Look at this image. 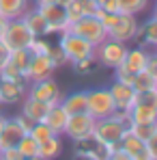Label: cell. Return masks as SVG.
<instances>
[{
    "label": "cell",
    "instance_id": "6da1fadb",
    "mask_svg": "<svg viewBox=\"0 0 157 160\" xmlns=\"http://www.w3.org/2000/svg\"><path fill=\"white\" fill-rule=\"evenodd\" d=\"M129 130L125 123H121L114 115L104 117V119H95V128H93V138H97L99 143H104L105 147L116 149L121 143V136Z\"/></svg>",
    "mask_w": 157,
    "mask_h": 160
},
{
    "label": "cell",
    "instance_id": "7a4b0ae2",
    "mask_svg": "<svg viewBox=\"0 0 157 160\" xmlns=\"http://www.w3.org/2000/svg\"><path fill=\"white\" fill-rule=\"evenodd\" d=\"M127 50H129L127 43H121V41L108 37L95 48V61H97V65H101L105 69H116L125 61Z\"/></svg>",
    "mask_w": 157,
    "mask_h": 160
},
{
    "label": "cell",
    "instance_id": "3957f363",
    "mask_svg": "<svg viewBox=\"0 0 157 160\" xmlns=\"http://www.w3.org/2000/svg\"><path fill=\"white\" fill-rule=\"evenodd\" d=\"M56 46L65 52V56H67L69 63H76V61H82V58L95 54V48H93L86 39H82V37L69 32V30H65V32L58 35V43H56Z\"/></svg>",
    "mask_w": 157,
    "mask_h": 160
},
{
    "label": "cell",
    "instance_id": "277c9868",
    "mask_svg": "<svg viewBox=\"0 0 157 160\" xmlns=\"http://www.w3.org/2000/svg\"><path fill=\"white\" fill-rule=\"evenodd\" d=\"M67 30L73 32V35H78V37H82V39H86L93 48H97L104 39H108L105 28L101 26V22H99L95 15H84V18H80L78 22L69 24Z\"/></svg>",
    "mask_w": 157,
    "mask_h": 160
},
{
    "label": "cell",
    "instance_id": "5b68a950",
    "mask_svg": "<svg viewBox=\"0 0 157 160\" xmlns=\"http://www.w3.org/2000/svg\"><path fill=\"white\" fill-rule=\"evenodd\" d=\"M26 95L32 98V100H39L48 106H54V104H60L62 100V91L58 87V82L54 78H43V80H32L28 82Z\"/></svg>",
    "mask_w": 157,
    "mask_h": 160
},
{
    "label": "cell",
    "instance_id": "8992f818",
    "mask_svg": "<svg viewBox=\"0 0 157 160\" xmlns=\"http://www.w3.org/2000/svg\"><path fill=\"white\" fill-rule=\"evenodd\" d=\"M86 112L93 117V119H104V117H110L114 115V100L110 95L108 89H90L86 91Z\"/></svg>",
    "mask_w": 157,
    "mask_h": 160
},
{
    "label": "cell",
    "instance_id": "52a82bcc",
    "mask_svg": "<svg viewBox=\"0 0 157 160\" xmlns=\"http://www.w3.org/2000/svg\"><path fill=\"white\" fill-rule=\"evenodd\" d=\"M35 35L26 28V24L20 20H9V26H7V32L2 37V41L7 43V48L13 52V50H28L30 43H32Z\"/></svg>",
    "mask_w": 157,
    "mask_h": 160
},
{
    "label": "cell",
    "instance_id": "ba28073f",
    "mask_svg": "<svg viewBox=\"0 0 157 160\" xmlns=\"http://www.w3.org/2000/svg\"><path fill=\"white\" fill-rule=\"evenodd\" d=\"M48 24V37L52 35H60L69 28V20H67V11L62 4L58 2H50V4H43V7H37Z\"/></svg>",
    "mask_w": 157,
    "mask_h": 160
},
{
    "label": "cell",
    "instance_id": "9c48e42d",
    "mask_svg": "<svg viewBox=\"0 0 157 160\" xmlns=\"http://www.w3.org/2000/svg\"><path fill=\"white\" fill-rule=\"evenodd\" d=\"M110 152H112L110 147H105L104 143H99L93 136L73 143V154L78 160H108Z\"/></svg>",
    "mask_w": 157,
    "mask_h": 160
},
{
    "label": "cell",
    "instance_id": "30bf717a",
    "mask_svg": "<svg viewBox=\"0 0 157 160\" xmlns=\"http://www.w3.org/2000/svg\"><path fill=\"white\" fill-rule=\"evenodd\" d=\"M93 128H95V119L88 115V112H80V115H71L69 121H67V128L65 134L69 141H82V138H88L93 136Z\"/></svg>",
    "mask_w": 157,
    "mask_h": 160
},
{
    "label": "cell",
    "instance_id": "8fae6325",
    "mask_svg": "<svg viewBox=\"0 0 157 160\" xmlns=\"http://www.w3.org/2000/svg\"><path fill=\"white\" fill-rule=\"evenodd\" d=\"M138 26H140V20L138 15H129V13H118V20L114 28L108 32L110 39H116L121 43H129L136 39V32H138Z\"/></svg>",
    "mask_w": 157,
    "mask_h": 160
},
{
    "label": "cell",
    "instance_id": "7c38bea8",
    "mask_svg": "<svg viewBox=\"0 0 157 160\" xmlns=\"http://www.w3.org/2000/svg\"><path fill=\"white\" fill-rule=\"evenodd\" d=\"M28 80H7L0 78V100L7 106H15L26 98Z\"/></svg>",
    "mask_w": 157,
    "mask_h": 160
},
{
    "label": "cell",
    "instance_id": "4fadbf2b",
    "mask_svg": "<svg viewBox=\"0 0 157 160\" xmlns=\"http://www.w3.org/2000/svg\"><path fill=\"white\" fill-rule=\"evenodd\" d=\"M112 100H114V106L116 110H125L129 112L133 104H136V91L131 84H125V82H118V80H112V84L108 87Z\"/></svg>",
    "mask_w": 157,
    "mask_h": 160
},
{
    "label": "cell",
    "instance_id": "5bb4252c",
    "mask_svg": "<svg viewBox=\"0 0 157 160\" xmlns=\"http://www.w3.org/2000/svg\"><path fill=\"white\" fill-rule=\"evenodd\" d=\"M118 149H123L131 160H151L149 152H146V143L140 141L131 130H125V134L121 136V143H118Z\"/></svg>",
    "mask_w": 157,
    "mask_h": 160
},
{
    "label": "cell",
    "instance_id": "9a60e30c",
    "mask_svg": "<svg viewBox=\"0 0 157 160\" xmlns=\"http://www.w3.org/2000/svg\"><path fill=\"white\" fill-rule=\"evenodd\" d=\"M54 65L52 61L43 54H32L30 58V65H28V72H26V80L32 82V80H43V78H52L54 76Z\"/></svg>",
    "mask_w": 157,
    "mask_h": 160
},
{
    "label": "cell",
    "instance_id": "2e32d148",
    "mask_svg": "<svg viewBox=\"0 0 157 160\" xmlns=\"http://www.w3.org/2000/svg\"><path fill=\"white\" fill-rule=\"evenodd\" d=\"M26 134V130L13 119V117H7L4 121V128L0 130V149H7V147H17V143L22 141V136Z\"/></svg>",
    "mask_w": 157,
    "mask_h": 160
},
{
    "label": "cell",
    "instance_id": "e0dca14e",
    "mask_svg": "<svg viewBox=\"0 0 157 160\" xmlns=\"http://www.w3.org/2000/svg\"><path fill=\"white\" fill-rule=\"evenodd\" d=\"M67 121H69V115H67V110L60 106V104L50 106V108H48V112H45V117H43V123H45L54 134H58V136L65 134Z\"/></svg>",
    "mask_w": 157,
    "mask_h": 160
},
{
    "label": "cell",
    "instance_id": "ac0fdd59",
    "mask_svg": "<svg viewBox=\"0 0 157 160\" xmlns=\"http://www.w3.org/2000/svg\"><path fill=\"white\" fill-rule=\"evenodd\" d=\"M149 48H142V46H136V48H129L127 54H125V61H123V65L129 69L131 74H140V72H144V67H146V61H149Z\"/></svg>",
    "mask_w": 157,
    "mask_h": 160
},
{
    "label": "cell",
    "instance_id": "d6986e66",
    "mask_svg": "<svg viewBox=\"0 0 157 160\" xmlns=\"http://www.w3.org/2000/svg\"><path fill=\"white\" fill-rule=\"evenodd\" d=\"M22 22L26 24V28L35 35V37H48V24L41 15V11L37 7H30L26 13L22 15Z\"/></svg>",
    "mask_w": 157,
    "mask_h": 160
},
{
    "label": "cell",
    "instance_id": "ffe728a7",
    "mask_svg": "<svg viewBox=\"0 0 157 160\" xmlns=\"http://www.w3.org/2000/svg\"><path fill=\"white\" fill-rule=\"evenodd\" d=\"M22 110H20V115H24L26 119H30L32 123H37V121H43V117H45V112H48V104H43V102H39V100H32V98H24L22 102Z\"/></svg>",
    "mask_w": 157,
    "mask_h": 160
},
{
    "label": "cell",
    "instance_id": "44dd1931",
    "mask_svg": "<svg viewBox=\"0 0 157 160\" xmlns=\"http://www.w3.org/2000/svg\"><path fill=\"white\" fill-rule=\"evenodd\" d=\"M136 41L142 48H157V22L153 18L146 22H140L138 32H136Z\"/></svg>",
    "mask_w": 157,
    "mask_h": 160
},
{
    "label": "cell",
    "instance_id": "7402d4cb",
    "mask_svg": "<svg viewBox=\"0 0 157 160\" xmlns=\"http://www.w3.org/2000/svg\"><path fill=\"white\" fill-rule=\"evenodd\" d=\"M30 7V0H0V15H4L7 20H20Z\"/></svg>",
    "mask_w": 157,
    "mask_h": 160
},
{
    "label": "cell",
    "instance_id": "603a6c76",
    "mask_svg": "<svg viewBox=\"0 0 157 160\" xmlns=\"http://www.w3.org/2000/svg\"><path fill=\"white\" fill-rule=\"evenodd\" d=\"M60 106L67 110V115H80V112H86V91H76V93H69V95H62L60 100Z\"/></svg>",
    "mask_w": 157,
    "mask_h": 160
},
{
    "label": "cell",
    "instance_id": "cb8c5ba5",
    "mask_svg": "<svg viewBox=\"0 0 157 160\" xmlns=\"http://www.w3.org/2000/svg\"><path fill=\"white\" fill-rule=\"evenodd\" d=\"M60 154H62V136L54 134L52 138H48V141L39 143V152H37V156H39V158H43V160H56Z\"/></svg>",
    "mask_w": 157,
    "mask_h": 160
},
{
    "label": "cell",
    "instance_id": "d4e9b609",
    "mask_svg": "<svg viewBox=\"0 0 157 160\" xmlns=\"http://www.w3.org/2000/svg\"><path fill=\"white\" fill-rule=\"evenodd\" d=\"M131 115V123H151L157 121V106L151 104H133V108L129 110Z\"/></svg>",
    "mask_w": 157,
    "mask_h": 160
},
{
    "label": "cell",
    "instance_id": "484cf974",
    "mask_svg": "<svg viewBox=\"0 0 157 160\" xmlns=\"http://www.w3.org/2000/svg\"><path fill=\"white\" fill-rule=\"evenodd\" d=\"M131 87H133L136 93H142V91H155V89H157V78H155V76H151V74L144 69V72H140V74L133 76Z\"/></svg>",
    "mask_w": 157,
    "mask_h": 160
},
{
    "label": "cell",
    "instance_id": "4316f807",
    "mask_svg": "<svg viewBox=\"0 0 157 160\" xmlns=\"http://www.w3.org/2000/svg\"><path fill=\"white\" fill-rule=\"evenodd\" d=\"M30 58H32V52H30V50H13V52H11V58H9V63H11V65L24 76V78H26Z\"/></svg>",
    "mask_w": 157,
    "mask_h": 160
},
{
    "label": "cell",
    "instance_id": "83f0119b",
    "mask_svg": "<svg viewBox=\"0 0 157 160\" xmlns=\"http://www.w3.org/2000/svg\"><path fill=\"white\" fill-rule=\"evenodd\" d=\"M116 2L121 13H129V15H142L151 4V0H116Z\"/></svg>",
    "mask_w": 157,
    "mask_h": 160
},
{
    "label": "cell",
    "instance_id": "f1b7e54d",
    "mask_svg": "<svg viewBox=\"0 0 157 160\" xmlns=\"http://www.w3.org/2000/svg\"><path fill=\"white\" fill-rule=\"evenodd\" d=\"M129 130L136 134L140 141H144V143H146V141L157 132V121H151V123H131Z\"/></svg>",
    "mask_w": 157,
    "mask_h": 160
},
{
    "label": "cell",
    "instance_id": "f546056e",
    "mask_svg": "<svg viewBox=\"0 0 157 160\" xmlns=\"http://www.w3.org/2000/svg\"><path fill=\"white\" fill-rule=\"evenodd\" d=\"M17 152L22 154V158H32V156H37V152H39V143H37L32 136L24 134L22 141L17 143Z\"/></svg>",
    "mask_w": 157,
    "mask_h": 160
},
{
    "label": "cell",
    "instance_id": "4dcf8cb0",
    "mask_svg": "<svg viewBox=\"0 0 157 160\" xmlns=\"http://www.w3.org/2000/svg\"><path fill=\"white\" fill-rule=\"evenodd\" d=\"M28 136H32L37 143H43V141H48V138H52L54 132L43 123V121H37V123H32V128L28 130Z\"/></svg>",
    "mask_w": 157,
    "mask_h": 160
},
{
    "label": "cell",
    "instance_id": "1f68e13d",
    "mask_svg": "<svg viewBox=\"0 0 157 160\" xmlns=\"http://www.w3.org/2000/svg\"><path fill=\"white\" fill-rule=\"evenodd\" d=\"M71 65H73V72H76V74H80V76H86V74H90V72L95 69L97 61H95V54H93V56H86V58L76 61V63H71Z\"/></svg>",
    "mask_w": 157,
    "mask_h": 160
},
{
    "label": "cell",
    "instance_id": "d6a6232c",
    "mask_svg": "<svg viewBox=\"0 0 157 160\" xmlns=\"http://www.w3.org/2000/svg\"><path fill=\"white\" fill-rule=\"evenodd\" d=\"M95 18L101 22V26L105 28V32H110V30L114 28V24H116V20H118V13H108L104 9H97V11H95Z\"/></svg>",
    "mask_w": 157,
    "mask_h": 160
},
{
    "label": "cell",
    "instance_id": "836d02e7",
    "mask_svg": "<svg viewBox=\"0 0 157 160\" xmlns=\"http://www.w3.org/2000/svg\"><path fill=\"white\" fill-rule=\"evenodd\" d=\"M28 50H30L32 54H43V56H48L50 50H52V43H50L45 37H35Z\"/></svg>",
    "mask_w": 157,
    "mask_h": 160
},
{
    "label": "cell",
    "instance_id": "e575fe53",
    "mask_svg": "<svg viewBox=\"0 0 157 160\" xmlns=\"http://www.w3.org/2000/svg\"><path fill=\"white\" fill-rule=\"evenodd\" d=\"M48 58L52 61L54 69H60V67H65V65H69V61H67V56H65V52L58 48V46H52V50H50V54H48Z\"/></svg>",
    "mask_w": 157,
    "mask_h": 160
},
{
    "label": "cell",
    "instance_id": "d590c367",
    "mask_svg": "<svg viewBox=\"0 0 157 160\" xmlns=\"http://www.w3.org/2000/svg\"><path fill=\"white\" fill-rule=\"evenodd\" d=\"M112 72H114V80L125 82V84H131V82H133V76H136V74H131V72L125 67V65H123V63H121L116 69H112Z\"/></svg>",
    "mask_w": 157,
    "mask_h": 160
},
{
    "label": "cell",
    "instance_id": "8d00e7d4",
    "mask_svg": "<svg viewBox=\"0 0 157 160\" xmlns=\"http://www.w3.org/2000/svg\"><path fill=\"white\" fill-rule=\"evenodd\" d=\"M0 160H24V158L17 152V147H7V149H0Z\"/></svg>",
    "mask_w": 157,
    "mask_h": 160
},
{
    "label": "cell",
    "instance_id": "74e56055",
    "mask_svg": "<svg viewBox=\"0 0 157 160\" xmlns=\"http://www.w3.org/2000/svg\"><path fill=\"white\" fill-rule=\"evenodd\" d=\"M151 76L157 78V52H151L149 54V61H146V67H144Z\"/></svg>",
    "mask_w": 157,
    "mask_h": 160
},
{
    "label": "cell",
    "instance_id": "f35d334b",
    "mask_svg": "<svg viewBox=\"0 0 157 160\" xmlns=\"http://www.w3.org/2000/svg\"><path fill=\"white\" fill-rule=\"evenodd\" d=\"M9 58H11V50H9V48H7V43L0 39V69L9 63Z\"/></svg>",
    "mask_w": 157,
    "mask_h": 160
},
{
    "label": "cell",
    "instance_id": "ab89813d",
    "mask_svg": "<svg viewBox=\"0 0 157 160\" xmlns=\"http://www.w3.org/2000/svg\"><path fill=\"white\" fill-rule=\"evenodd\" d=\"M146 152H149V156H151V160L157 158V132L146 141Z\"/></svg>",
    "mask_w": 157,
    "mask_h": 160
},
{
    "label": "cell",
    "instance_id": "60d3db41",
    "mask_svg": "<svg viewBox=\"0 0 157 160\" xmlns=\"http://www.w3.org/2000/svg\"><path fill=\"white\" fill-rule=\"evenodd\" d=\"M99 9H104V11H108V13H121V9H118V2H116V0H105Z\"/></svg>",
    "mask_w": 157,
    "mask_h": 160
},
{
    "label": "cell",
    "instance_id": "b9f144b4",
    "mask_svg": "<svg viewBox=\"0 0 157 160\" xmlns=\"http://www.w3.org/2000/svg\"><path fill=\"white\" fill-rule=\"evenodd\" d=\"M108 160H131V158L123 152V149H118V147H116V149H112V152H110Z\"/></svg>",
    "mask_w": 157,
    "mask_h": 160
},
{
    "label": "cell",
    "instance_id": "7bdbcfd3",
    "mask_svg": "<svg viewBox=\"0 0 157 160\" xmlns=\"http://www.w3.org/2000/svg\"><path fill=\"white\" fill-rule=\"evenodd\" d=\"M13 119H15V121H17V123H20V126H22V128L26 130V134H28V130L32 128V121H30V119H26L24 115H15Z\"/></svg>",
    "mask_w": 157,
    "mask_h": 160
},
{
    "label": "cell",
    "instance_id": "ee69618b",
    "mask_svg": "<svg viewBox=\"0 0 157 160\" xmlns=\"http://www.w3.org/2000/svg\"><path fill=\"white\" fill-rule=\"evenodd\" d=\"M7 26H9V20H7L4 15H0V39L4 37V32H7Z\"/></svg>",
    "mask_w": 157,
    "mask_h": 160
},
{
    "label": "cell",
    "instance_id": "f6af8a7d",
    "mask_svg": "<svg viewBox=\"0 0 157 160\" xmlns=\"http://www.w3.org/2000/svg\"><path fill=\"white\" fill-rule=\"evenodd\" d=\"M151 18H153V20H155V22H157V2H155V4H153V15H151Z\"/></svg>",
    "mask_w": 157,
    "mask_h": 160
},
{
    "label": "cell",
    "instance_id": "bcb514c9",
    "mask_svg": "<svg viewBox=\"0 0 157 160\" xmlns=\"http://www.w3.org/2000/svg\"><path fill=\"white\" fill-rule=\"evenodd\" d=\"M4 121H7V117H2V115H0V130L4 128Z\"/></svg>",
    "mask_w": 157,
    "mask_h": 160
},
{
    "label": "cell",
    "instance_id": "7dc6e473",
    "mask_svg": "<svg viewBox=\"0 0 157 160\" xmlns=\"http://www.w3.org/2000/svg\"><path fill=\"white\" fill-rule=\"evenodd\" d=\"M104 2H105V0H95V4H97V7H101Z\"/></svg>",
    "mask_w": 157,
    "mask_h": 160
},
{
    "label": "cell",
    "instance_id": "c3c4849f",
    "mask_svg": "<svg viewBox=\"0 0 157 160\" xmlns=\"http://www.w3.org/2000/svg\"><path fill=\"white\" fill-rule=\"evenodd\" d=\"M24 160H43V158H39V156H32V158H24Z\"/></svg>",
    "mask_w": 157,
    "mask_h": 160
},
{
    "label": "cell",
    "instance_id": "681fc988",
    "mask_svg": "<svg viewBox=\"0 0 157 160\" xmlns=\"http://www.w3.org/2000/svg\"><path fill=\"white\" fill-rule=\"evenodd\" d=\"M2 106H4V104H2V100H0V110H2Z\"/></svg>",
    "mask_w": 157,
    "mask_h": 160
},
{
    "label": "cell",
    "instance_id": "f907efd6",
    "mask_svg": "<svg viewBox=\"0 0 157 160\" xmlns=\"http://www.w3.org/2000/svg\"><path fill=\"white\" fill-rule=\"evenodd\" d=\"M155 52H157V48H155Z\"/></svg>",
    "mask_w": 157,
    "mask_h": 160
},
{
    "label": "cell",
    "instance_id": "816d5d0a",
    "mask_svg": "<svg viewBox=\"0 0 157 160\" xmlns=\"http://www.w3.org/2000/svg\"><path fill=\"white\" fill-rule=\"evenodd\" d=\"M155 91H157V89H155Z\"/></svg>",
    "mask_w": 157,
    "mask_h": 160
}]
</instances>
